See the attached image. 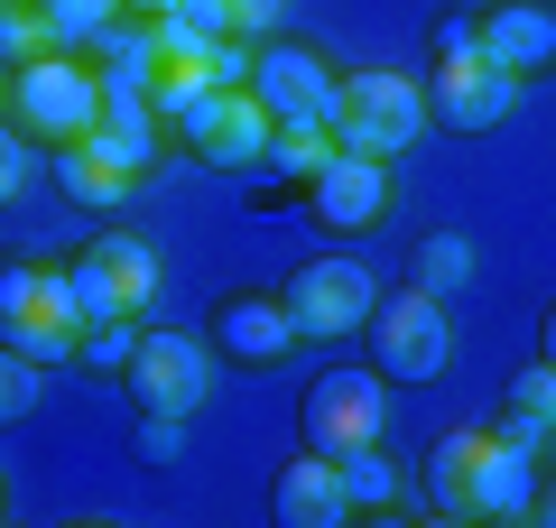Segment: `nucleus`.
Instances as JSON below:
<instances>
[{"mask_svg": "<svg viewBox=\"0 0 556 528\" xmlns=\"http://www.w3.org/2000/svg\"><path fill=\"white\" fill-rule=\"evenodd\" d=\"M325 130H334V149H353V158H399V149L427 139V84L390 75V65H362V75L334 84Z\"/></svg>", "mask_w": 556, "mask_h": 528, "instance_id": "f257e3e1", "label": "nucleus"}, {"mask_svg": "<svg viewBox=\"0 0 556 528\" xmlns=\"http://www.w3.org/2000/svg\"><path fill=\"white\" fill-rule=\"evenodd\" d=\"M0 343L28 352V362H75L84 343V315H75V288H65V269H47V260H0Z\"/></svg>", "mask_w": 556, "mask_h": 528, "instance_id": "f03ea898", "label": "nucleus"}, {"mask_svg": "<svg viewBox=\"0 0 556 528\" xmlns=\"http://www.w3.org/2000/svg\"><path fill=\"white\" fill-rule=\"evenodd\" d=\"M93 121H102V75L75 65L65 47H47V56H28L20 75H10V130L20 139L65 149V139H84Z\"/></svg>", "mask_w": 556, "mask_h": 528, "instance_id": "7ed1b4c3", "label": "nucleus"}, {"mask_svg": "<svg viewBox=\"0 0 556 528\" xmlns=\"http://www.w3.org/2000/svg\"><path fill=\"white\" fill-rule=\"evenodd\" d=\"M547 427H529L519 408H501L473 445V482H464V519H529L538 510V473H547Z\"/></svg>", "mask_w": 556, "mask_h": 528, "instance_id": "20e7f679", "label": "nucleus"}, {"mask_svg": "<svg viewBox=\"0 0 556 528\" xmlns=\"http://www.w3.org/2000/svg\"><path fill=\"white\" fill-rule=\"evenodd\" d=\"M362 334H371V372H380V380H408V390L445 380V362H455V325H445V297H427V288L380 297Z\"/></svg>", "mask_w": 556, "mask_h": 528, "instance_id": "39448f33", "label": "nucleus"}, {"mask_svg": "<svg viewBox=\"0 0 556 528\" xmlns=\"http://www.w3.org/2000/svg\"><path fill=\"white\" fill-rule=\"evenodd\" d=\"M121 380H130V408L204 417V399H214V343H195V334H177V325H149Z\"/></svg>", "mask_w": 556, "mask_h": 528, "instance_id": "423d86ee", "label": "nucleus"}, {"mask_svg": "<svg viewBox=\"0 0 556 528\" xmlns=\"http://www.w3.org/2000/svg\"><path fill=\"white\" fill-rule=\"evenodd\" d=\"M371 306H380V288H371V269H362L353 251H325V260H306V269L288 278V315H298V334H316V343H343L353 325H371Z\"/></svg>", "mask_w": 556, "mask_h": 528, "instance_id": "0eeeda50", "label": "nucleus"}, {"mask_svg": "<svg viewBox=\"0 0 556 528\" xmlns=\"http://www.w3.org/2000/svg\"><path fill=\"white\" fill-rule=\"evenodd\" d=\"M510 112H519V75H501L492 56H464V65H437V75H427V130L482 139Z\"/></svg>", "mask_w": 556, "mask_h": 528, "instance_id": "6e6552de", "label": "nucleus"}, {"mask_svg": "<svg viewBox=\"0 0 556 528\" xmlns=\"http://www.w3.org/2000/svg\"><path fill=\"white\" fill-rule=\"evenodd\" d=\"M390 380L380 372H325L316 390H306V408H298V427H306V445L316 454H353V445H380V417H390Z\"/></svg>", "mask_w": 556, "mask_h": 528, "instance_id": "1a4fd4ad", "label": "nucleus"}, {"mask_svg": "<svg viewBox=\"0 0 556 528\" xmlns=\"http://www.w3.org/2000/svg\"><path fill=\"white\" fill-rule=\"evenodd\" d=\"M306 214H316V232L362 241L380 214H390V158H353V149H334L316 176H306Z\"/></svg>", "mask_w": 556, "mask_h": 528, "instance_id": "9d476101", "label": "nucleus"}, {"mask_svg": "<svg viewBox=\"0 0 556 528\" xmlns=\"http://www.w3.org/2000/svg\"><path fill=\"white\" fill-rule=\"evenodd\" d=\"M204 343H214V362L269 372L278 352L298 343V315H288V297H269V288H232L214 315H204Z\"/></svg>", "mask_w": 556, "mask_h": 528, "instance_id": "9b49d317", "label": "nucleus"}, {"mask_svg": "<svg viewBox=\"0 0 556 528\" xmlns=\"http://www.w3.org/2000/svg\"><path fill=\"white\" fill-rule=\"evenodd\" d=\"M334 84L343 75L298 38H260V56H251V93L269 102V121H325L334 112Z\"/></svg>", "mask_w": 556, "mask_h": 528, "instance_id": "f8f14e48", "label": "nucleus"}, {"mask_svg": "<svg viewBox=\"0 0 556 528\" xmlns=\"http://www.w3.org/2000/svg\"><path fill=\"white\" fill-rule=\"evenodd\" d=\"M482 56L501 75H556V0H482Z\"/></svg>", "mask_w": 556, "mask_h": 528, "instance_id": "ddd939ff", "label": "nucleus"}, {"mask_svg": "<svg viewBox=\"0 0 556 528\" xmlns=\"http://www.w3.org/2000/svg\"><path fill=\"white\" fill-rule=\"evenodd\" d=\"M223 93H232V84H214V65H159L149 112H159V130L177 139V149L204 158V139H214V121H223Z\"/></svg>", "mask_w": 556, "mask_h": 528, "instance_id": "4468645a", "label": "nucleus"}, {"mask_svg": "<svg viewBox=\"0 0 556 528\" xmlns=\"http://www.w3.org/2000/svg\"><path fill=\"white\" fill-rule=\"evenodd\" d=\"M269 510H278L288 528H343V519H353V491H343V464L306 445L298 464H278V482H269Z\"/></svg>", "mask_w": 556, "mask_h": 528, "instance_id": "2eb2a0df", "label": "nucleus"}, {"mask_svg": "<svg viewBox=\"0 0 556 528\" xmlns=\"http://www.w3.org/2000/svg\"><path fill=\"white\" fill-rule=\"evenodd\" d=\"M56 186H65L75 204H93V214H121L139 176L121 167V158L102 149V139H65V149H56Z\"/></svg>", "mask_w": 556, "mask_h": 528, "instance_id": "dca6fc26", "label": "nucleus"}, {"mask_svg": "<svg viewBox=\"0 0 556 528\" xmlns=\"http://www.w3.org/2000/svg\"><path fill=\"white\" fill-rule=\"evenodd\" d=\"M269 102L251 93V84H232V93H223V121H214V139H204V158H214V167H260V158H269Z\"/></svg>", "mask_w": 556, "mask_h": 528, "instance_id": "f3484780", "label": "nucleus"}, {"mask_svg": "<svg viewBox=\"0 0 556 528\" xmlns=\"http://www.w3.org/2000/svg\"><path fill=\"white\" fill-rule=\"evenodd\" d=\"M334 464H343V491H353V519H362V510H390V519H408V510H417L408 464H390L380 445H353V454H334Z\"/></svg>", "mask_w": 556, "mask_h": 528, "instance_id": "a211bd4d", "label": "nucleus"}, {"mask_svg": "<svg viewBox=\"0 0 556 528\" xmlns=\"http://www.w3.org/2000/svg\"><path fill=\"white\" fill-rule=\"evenodd\" d=\"M473 445H482V427H455L437 454H427V491L417 501L437 510V519H464V482H473Z\"/></svg>", "mask_w": 556, "mask_h": 528, "instance_id": "6ab92c4d", "label": "nucleus"}, {"mask_svg": "<svg viewBox=\"0 0 556 528\" xmlns=\"http://www.w3.org/2000/svg\"><path fill=\"white\" fill-rule=\"evenodd\" d=\"M464 278H473V241L464 232H427L408 251V288H427V297H455Z\"/></svg>", "mask_w": 556, "mask_h": 528, "instance_id": "aec40b11", "label": "nucleus"}, {"mask_svg": "<svg viewBox=\"0 0 556 528\" xmlns=\"http://www.w3.org/2000/svg\"><path fill=\"white\" fill-rule=\"evenodd\" d=\"M102 75H121V84H139V93H149V84H159V28H130V20H112V28H102Z\"/></svg>", "mask_w": 556, "mask_h": 528, "instance_id": "412c9836", "label": "nucleus"}, {"mask_svg": "<svg viewBox=\"0 0 556 528\" xmlns=\"http://www.w3.org/2000/svg\"><path fill=\"white\" fill-rule=\"evenodd\" d=\"M93 260L121 278V297H130V306L149 315V297H159V251H149L139 232H102V241H93Z\"/></svg>", "mask_w": 556, "mask_h": 528, "instance_id": "4be33fe9", "label": "nucleus"}, {"mask_svg": "<svg viewBox=\"0 0 556 528\" xmlns=\"http://www.w3.org/2000/svg\"><path fill=\"white\" fill-rule=\"evenodd\" d=\"M65 288H75V315H84V325H112V315H139L130 297H121V278L102 269L93 251H75V260H65Z\"/></svg>", "mask_w": 556, "mask_h": 528, "instance_id": "5701e85b", "label": "nucleus"}, {"mask_svg": "<svg viewBox=\"0 0 556 528\" xmlns=\"http://www.w3.org/2000/svg\"><path fill=\"white\" fill-rule=\"evenodd\" d=\"M325 158H334V130H325V121H278V130H269V167L298 176V186L325 167Z\"/></svg>", "mask_w": 556, "mask_h": 528, "instance_id": "b1692460", "label": "nucleus"}, {"mask_svg": "<svg viewBox=\"0 0 556 528\" xmlns=\"http://www.w3.org/2000/svg\"><path fill=\"white\" fill-rule=\"evenodd\" d=\"M38 20H47V38H56V47H93L102 28L130 20V10H121V0H38Z\"/></svg>", "mask_w": 556, "mask_h": 528, "instance_id": "393cba45", "label": "nucleus"}, {"mask_svg": "<svg viewBox=\"0 0 556 528\" xmlns=\"http://www.w3.org/2000/svg\"><path fill=\"white\" fill-rule=\"evenodd\" d=\"M130 352H139V315H112V325H84L75 362L84 372H130Z\"/></svg>", "mask_w": 556, "mask_h": 528, "instance_id": "a878e982", "label": "nucleus"}, {"mask_svg": "<svg viewBox=\"0 0 556 528\" xmlns=\"http://www.w3.org/2000/svg\"><path fill=\"white\" fill-rule=\"evenodd\" d=\"M47 47H56V38H47V20H38V10H20V0H0V65L20 75L28 56H47Z\"/></svg>", "mask_w": 556, "mask_h": 528, "instance_id": "bb28decb", "label": "nucleus"}, {"mask_svg": "<svg viewBox=\"0 0 556 528\" xmlns=\"http://www.w3.org/2000/svg\"><path fill=\"white\" fill-rule=\"evenodd\" d=\"M28 408H38V362L0 343V427H20Z\"/></svg>", "mask_w": 556, "mask_h": 528, "instance_id": "cd10ccee", "label": "nucleus"}, {"mask_svg": "<svg viewBox=\"0 0 556 528\" xmlns=\"http://www.w3.org/2000/svg\"><path fill=\"white\" fill-rule=\"evenodd\" d=\"M510 408L529 417V427H547V436H556V362H529V372L510 380Z\"/></svg>", "mask_w": 556, "mask_h": 528, "instance_id": "c85d7f7f", "label": "nucleus"}, {"mask_svg": "<svg viewBox=\"0 0 556 528\" xmlns=\"http://www.w3.org/2000/svg\"><path fill=\"white\" fill-rule=\"evenodd\" d=\"M28 149H38V139H20L10 121H0V204L28 196V176H38V158H28Z\"/></svg>", "mask_w": 556, "mask_h": 528, "instance_id": "c756f323", "label": "nucleus"}, {"mask_svg": "<svg viewBox=\"0 0 556 528\" xmlns=\"http://www.w3.org/2000/svg\"><path fill=\"white\" fill-rule=\"evenodd\" d=\"M464 56H482V10H445L437 20V65H464Z\"/></svg>", "mask_w": 556, "mask_h": 528, "instance_id": "7c9ffc66", "label": "nucleus"}, {"mask_svg": "<svg viewBox=\"0 0 556 528\" xmlns=\"http://www.w3.org/2000/svg\"><path fill=\"white\" fill-rule=\"evenodd\" d=\"M130 445L149 454V464H167V454L186 445V417H167V408H139V427H130Z\"/></svg>", "mask_w": 556, "mask_h": 528, "instance_id": "2f4dec72", "label": "nucleus"}, {"mask_svg": "<svg viewBox=\"0 0 556 528\" xmlns=\"http://www.w3.org/2000/svg\"><path fill=\"white\" fill-rule=\"evenodd\" d=\"M232 20H241V38H278V20H288V0H232Z\"/></svg>", "mask_w": 556, "mask_h": 528, "instance_id": "473e14b6", "label": "nucleus"}, {"mask_svg": "<svg viewBox=\"0 0 556 528\" xmlns=\"http://www.w3.org/2000/svg\"><path fill=\"white\" fill-rule=\"evenodd\" d=\"M251 56H260L251 38H223L214 47V84H251Z\"/></svg>", "mask_w": 556, "mask_h": 528, "instance_id": "72a5a7b5", "label": "nucleus"}, {"mask_svg": "<svg viewBox=\"0 0 556 528\" xmlns=\"http://www.w3.org/2000/svg\"><path fill=\"white\" fill-rule=\"evenodd\" d=\"M529 519H547V528H556V454H547V473H538V510H529Z\"/></svg>", "mask_w": 556, "mask_h": 528, "instance_id": "f704fd0d", "label": "nucleus"}, {"mask_svg": "<svg viewBox=\"0 0 556 528\" xmlns=\"http://www.w3.org/2000/svg\"><path fill=\"white\" fill-rule=\"evenodd\" d=\"M538 362H556V306H547V325H538Z\"/></svg>", "mask_w": 556, "mask_h": 528, "instance_id": "c9c22d12", "label": "nucleus"}, {"mask_svg": "<svg viewBox=\"0 0 556 528\" xmlns=\"http://www.w3.org/2000/svg\"><path fill=\"white\" fill-rule=\"evenodd\" d=\"M121 10H130V20H159V10H167V0H121Z\"/></svg>", "mask_w": 556, "mask_h": 528, "instance_id": "e433bc0d", "label": "nucleus"}, {"mask_svg": "<svg viewBox=\"0 0 556 528\" xmlns=\"http://www.w3.org/2000/svg\"><path fill=\"white\" fill-rule=\"evenodd\" d=\"M0 121H10V65H0Z\"/></svg>", "mask_w": 556, "mask_h": 528, "instance_id": "4c0bfd02", "label": "nucleus"}, {"mask_svg": "<svg viewBox=\"0 0 556 528\" xmlns=\"http://www.w3.org/2000/svg\"><path fill=\"white\" fill-rule=\"evenodd\" d=\"M0 510H10V482H0Z\"/></svg>", "mask_w": 556, "mask_h": 528, "instance_id": "58836bf2", "label": "nucleus"}]
</instances>
